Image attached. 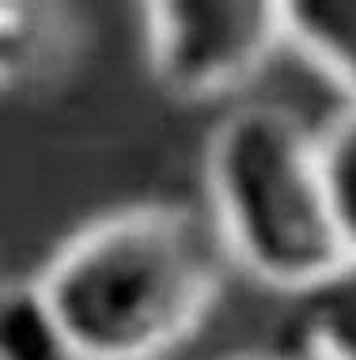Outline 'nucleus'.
Instances as JSON below:
<instances>
[{
  "label": "nucleus",
  "instance_id": "1",
  "mask_svg": "<svg viewBox=\"0 0 356 360\" xmlns=\"http://www.w3.org/2000/svg\"><path fill=\"white\" fill-rule=\"evenodd\" d=\"M213 224L182 205H133L80 228L38 288L76 360H163L224 288Z\"/></svg>",
  "mask_w": 356,
  "mask_h": 360
},
{
  "label": "nucleus",
  "instance_id": "2",
  "mask_svg": "<svg viewBox=\"0 0 356 360\" xmlns=\"http://www.w3.org/2000/svg\"><path fill=\"white\" fill-rule=\"evenodd\" d=\"M205 190L228 262L300 296L345 258L322 190L315 133L281 103H246L209 137Z\"/></svg>",
  "mask_w": 356,
  "mask_h": 360
},
{
  "label": "nucleus",
  "instance_id": "3",
  "mask_svg": "<svg viewBox=\"0 0 356 360\" xmlns=\"http://www.w3.org/2000/svg\"><path fill=\"white\" fill-rule=\"evenodd\" d=\"M140 12L152 76L186 103L246 87L284 46L277 0H152Z\"/></svg>",
  "mask_w": 356,
  "mask_h": 360
},
{
  "label": "nucleus",
  "instance_id": "4",
  "mask_svg": "<svg viewBox=\"0 0 356 360\" xmlns=\"http://www.w3.org/2000/svg\"><path fill=\"white\" fill-rule=\"evenodd\" d=\"M80 19L65 4L0 0V91H31L69 72Z\"/></svg>",
  "mask_w": 356,
  "mask_h": 360
},
{
  "label": "nucleus",
  "instance_id": "5",
  "mask_svg": "<svg viewBox=\"0 0 356 360\" xmlns=\"http://www.w3.org/2000/svg\"><path fill=\"white\" fill-rule=\"evenodd\" d=\"M284 42H292L356 110V0H284Z\"/></svg>",
  "mask_w": 356,
  "mask_h": 360
},
{
  "label": "nucleus",
  "instance_id": "6",
  "mask_svg": "<svg viewBox=\"0 0 356 360\" xmlns=\"http://www.w3.org/2000/svg\"><path fill=\"white\" fill-rule=\"evenodd\" d=\"M296 300L303 360H356V255L341 258Z\"/></svg>",
  "mask_w": 356,
  "mask_h": 360
},
{
  "label": "nucleus",
  "instance_id": "7",
  "mask_svg": "<svg viewBox=\"0 0 356 360\" xmlns=\"http://www.w3.org/2000/svg\"><path fill=\"white\" fill-rule=\"evenodd\" d=\"M0 360H76L38 281H0Z\"/></svg>",
  "mask_w": 356,
  "mask_h": 360
},
{
  "label": "nucleus",
  "instance_id": "8",
  "mask_svg": "<svg viewBox=\"0 0 356 360\" xmlns=\"http://www.w3.org/2000/svg\"><path fill=\"white\" fill-rule=\"evenodd\" d=\"M315 152H319L322 190L330 205L334 231L341 239L345 258L356 255V110H341L338 118L315 133Z\"/></svg>",
  "mask_w": 356,
  "mask_h": 360
},
{
  "label": "nucleus",
  "instance_id": "9",
  "mask_svg": "<svg viewBox=\"0 0 356 360\" xmlns=\"http://www.w3.org/2000/svg\"><path fill=\"white\" fill-rule=\"evenodd\" d=\"M235 360H288V356H235Z\"/></svg>",
  "mask_w": 356,
  "mask_h": 360
}]
</instances>
